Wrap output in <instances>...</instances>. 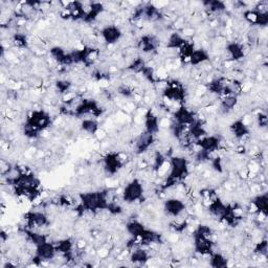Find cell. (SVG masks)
<instances>
[{
	"label": "cell",
	"mask_w": 268,
	"mask_h": 268,
	"mask_svg": "<svg viewBox=\"0 0 268 268\" xmlns=\"http://www.w3.org/2000/svg\"><path fill=\"white\" fill-rule=\"evenodd\" d=\"M144 184L138 178H133L125 186L122 192V199L124 202L132 204L137 202V201H141L144 199Z\"/></svg>",
	"instance_id": "cell-1"
},
{
	"label": "cell",
	"mask_w": 268,
	"mask_h": 268,
	"mask_svg": "<svg viewBox=\"0 0 268 268\" xmlns=\"http://www.w3.org/2000/svg\"><path fill=\"white\" fill-rule=\"evenodd\" d=\"M128 161V155L124 152H110L103 157V170L109 176H113L121 171Z\"/></svg>",
	"instance_id": "cell-2"
},
{
	"label": "cell",
	"mask_w": 268,
	"mask_h": 268,
	"mask_svg": "<svg viewBox=\"0 0 268 268\" xmlns=\"http://www.w3.org/2000/svg\"><path fill=\"white\" fill-rule=\"evenodd\" d=\"M58 255L55 243L48 241L42 243V244L35 247V255H34L32 261L34 264L39 265L42 262L52 261Z\"/></svg>",
	"instance_id": "cell-3"
},
{
	"label": "cell",
	"mask_w": 268,
	"mask_h": 268,
	"mask_svg": "<svg viewBox=\"0 0 268 268\" xmlns=\"http://www.w3.org/2000/svg\"><path fill=\"white\" fill-rule=\"evenodd\" d=\"M164 212L166 216L176 219L187 214V204L178 197H170L164 202Z\"/></svg>",
	"instance_id": "cell-4"
},
{
	"label": "cell",
	"mask_w": 268,
	"mask_h": 268,
	"mask_svg": "<svg viewBox=\"0 0 268 268\" xmlns=\"http://www.w3.org/2000/svg\"><path fill=\"white\" fill-rule=\"evenodd\" d=\"M197 120V116L195 115L194 111L191 110L188 107L184 105H180L179 108L176 109L173 112L172 122L179 124L186 127H190V126Z\"/></svg>",
	"instance_id": "cell-5"
},
{
	"label": "cell",
	"mask_w": 268,
	"mask_h": 268,
	"mask_svg": "<svg viewBox=\"0 0 268 268\" xmlns=\"http://www.w3.org/2000/svg\"><path fill=\"white\" fill-rule=\"evenodd\" d=\"M100 37H102L104 43L107 45H114L123 37L122 30L116 24H108L100 30Z\"/></svg>",
	"instance_id": "cell-6"
},
{
	"label": "cell",
	"mask_w": 268,
	"mask_h": 268,
	"mask_svg": "<svg viewBox=\"0 0 268 268\" xmlns=\"http://www.w3.org/2000/svg\"><path fill=\"white\" fill-rule=\"evenodd\" d=\"M24 219L27 222V226L31 230L45 228L49 224V220L45 213L40 211H32L27 213V215L24 216Z\"/></svg>",
	"instance_id": "cell-7"
},
{
	"label": "cell",
	"mask_w": 268,
	"mask_h": 268,
	"mask_svg": "<svg viewBox=\"0 0 268 268\" xmlns=\"http://www.w3.org/2000/svg\"><path fill=\"white\" fill-rule=\"evenodd\" d=\"M225 53L228 54L229 57V59H226V60L232 62H239L245 57V48L244 45L240 43V42L232 41L226 43Z\"/></svg>",
	"instance_id": "cell-8"
},
{
	"label": "cell",
	"mask_w": 268,
	"mask_h": 268,
	"mask_svg": "<svg viewBox=\"0 0 268 268\" xmlns=\"http://www.w3.org/2000/svg\"><path fill=\"white\" fill-rule=\"evenodd\" d=\"M195 146L198 147V149L206 151L208 153H215L218 152V150L220 149L221 146V139L216 135H206L202 138L196 140Z\"/></svg>",
	"instance_id": "cell-9"
},
{
	"label": "cell",
	"mask_w": 268,
	"mask_h": 268,
	"mask_svg": "<svg viewBox=\"0 0 268 268\" xmlns=\"http://www.w3.org/2000/svg\"><path fill=\"white\" fill-rule=\"evenodd\" d=\"M145 131L152 135H156L161 131V120L153 110H148L144 117Z\"/></svg>",
	"instance_id": "cell-10"
},
{
	"label": "cell",
	"mask_w": 268,
	"mask_h": 268,
	"mask_svg": "<svg viewBox=\"0 0 268 268\" xmlns=\"http://www.w3.org/2000/svg\"><path fill=\"white\" fill-rule=\"evenodd\" d=\"M230 131L234 136V138L238 140H244L249 136L250 129L248 127V125L243 121V120H237L234 121L231 126H230Z\"/></svg>",
	"instance_id": "cell-11"
},
{
	"label": "cell",
	"mask_w": 268,
	"mask_h": 268,
	"mask_svg": "<svg viewBox=\"0 0 268 268\" xmlns=\"http://www.w3.org/2000/svg\"><path fill=\"white\" fill-rule=\"evenodd\" d=\"M154 136L155 135L149 134L146 131L142 132L140 135L138 136V138L136 140V144H135L136 153L137 154H142V153L147 152V151L151 148V146L154 144V141H155Z\"/></svg>",
	"instance_id": "cell-12"
},
{
	"label": "cell",
	"mask_w": 268,
	"mask_h": 268,
	"mask_svg": "<svg viewBox=\"0 0 268 268\" xmlns=\"http://www.w3.org/2000/svg\"><path fill=\"white\" fill-rule=\"evenodd\" d=\"M207 62H211V57H209L207 50L203 48H195L189 59V64L194 67L204 65Z\"/></svg>",
	"instance_id": "cell-13"
},
{
	"label": "cell",
	"mask_w": 268,
	"mask_h": 268,
	"mask_svg": "<svg viewBox=\"0 0 268 268\" xmlns=\"http://www.w3.org/2000/svg\"><path fill=\"white\" fill-rule=\"evenodd\" d=\"M129 259H130V262H132L133 264L142 266V265H146L150 261L151 257L148 250L141 247H136L130 253Z\"/></svg>",
	"instance_id": "cell-14"
},
{
	"label": "cell",
	"mask_w": 268,
	"mask_h": 268,
	"mask_svg": "<svg viewBox=\"0 0 268 268\" xmlns=\"http://www.w3.org/2000/svg\"><path fill=\"white\" fill-rule=\"evenodd\" d=\"M158 46V41L154 36L145 35L142 36L138 42V47L142 53L150 54L154 52Z\"/></svg>",
	"instance_id": "cell-15"
},
{
	"label": "cell",
	"mask_w": 268,
	"mask_h": 268,
	"mask_svg": "<svg viewBox=\"0 0 268 268\" xmlns=\"http://www.w3.org/2000/svg\"><path fill=\"white\" fill-rule=\"evenodd\" d=\"M251 202L257 208V213H263L265 215H268V196L267 192L260 193L257 196H255L251 200Z\"/></svg>",
	"instance_id": "cell-16"
},
{
	"label": "cell",
	"mask_w": 268,
	"mask_h": 268,
	"mask_svg": "<svg viewBox=\"0 0 268 268\" xmlns=\"http://www.w3.org/2000/svg\"><path fill=\"white\" fill-rule=\"evenodd\" d=\"M188 40L184 38L181 34L174 32L172 33L171 35L168 38V42H167V48L173 50V49H179L184 43H186Z\"/></svg>",
	"instance_id": "cell-17"
},
{
	"label": "cell",
	"mask_w": 268,
	"mask_h": 268,
	"mask_svg": "<svg viewBox=\"0 0 268 268\" xmlns=\"http://www.w3.org/2000/svg\"><path fill=\"white\" fill-rule=\"evenodd\" d=\"M80 126L82 131L90 134V135H96V133L100 129L98 121L96 119H92V117H85V119H83Z\"/></svg>",
	"instance_id": "cell-18"
},
{
	"label": "cell",
	"mask_w": 268,
	"mask_h": 268,
	"mask_svg": "<svg viewBox=\"0 0 268 268\" xmlns=\"http://www.w3.org/2000/svg\"><path fill=\"white\" fill-rule=\"evenodd\" d=\"M230 265V260L221 253H213L209 255V266L214 268H224Z\"/></svg>",
	"instance_id": "cell-19"
},
{
	"label": "cell",
	"mask_w": 268,
	"mask_h": 268,
	"mask_svg": "<svg viewBox=\"0 0 268 268\" xmlns=\"http://www.w3.org/2000/svg\"><path fill=\"white\" fill-rule=\"evenodd\" d=\"M238 104V96L231 95L222 97L220 102V109L223 113H229L230 111L234 110V107Z\"/></svg>",
	"instance_id": "cell-20"
},
{
	"label": "cell",
	"mask_w": 268,
	"mask_h": 268,
	"mask_svg": "<svg viewBox=\"0 0 268 268\" xmlns=\"http://www.w3.org/2000/svg\"><path fill=\"white\" fill-rule=\"evenodd\" d=\"M55 245H56L58 254H60L64 257L70 256L72 253L73 242L71 241V239L60 240V241H58L57 243H55Z\"/></svg>",
	"instance_id": "cell-21"
},
{
	"label": "cell",
	"mask_w": 268,
	"mask_h": 268,
	"mask_svg": "<svg viewBox=\"0 0 268 268\" xmlns=\"http://www.w3.org/2000/svg\"><path fill=\"white\" fill-rule=\"evenodd\" d=\"M209 13L220 14L226 10V3L223 1H204L202 3Z\"/></svg>",
	"instance_id": "cell-22"
},
{
	"label": "cell",
	"mask_w": 268,
	"mask_h": 268,
	"mask_svg": "<svg viewBox=\"0 0 268 268\" xmlns=\"http://www.w3.org/2000/svg\"><path fill=\"white\" fill-rule=\"evenodd\" d=\"M254 254L257 255L259 258H267L268 251H267V240L263 239L260 240V242L256 243V245L254 247Z\"/></svg>",
	"instance_id": "cell-23"
},
{
	"label": "cell",
	"mask_w": 268,
	"mask_h": 268,
	"mask_svg": "<svg viewBox=\"0 0 268 268\" xmlns=\"http://www.w3.org/2000/svg\"><path fill=\"white\" fill-rule=\"evenodd\" d=\"M257 123H258V126H259L260 128H266L267 123H268L267 115H266L265 113L260 112V113L257 115Z\"/></svg>",
	"instance_id": "cell-24"
}]
</instances>
